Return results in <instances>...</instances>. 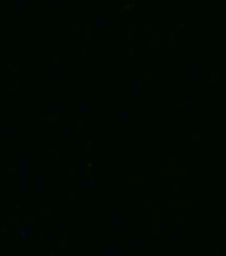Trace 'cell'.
I'll return each instance as SVG.
<instances>
[{
	"label": "cell",
	"mask_w": 226,
	"mask_h": 256,
	"mask_svg": "<svg viewBox=\"0 0 226 256\" xmlns=\"http://www.w3.org/2000/svg\"><path fill=\"white\" fill-rule=\"evenodd\" d=\"M4 146V138H0V148H2V147Z\"/></svg>",
	"instance_id": "19"
},
{
	"label": "cell",
	"mask_w": 226,
	"mask_h": 256,
	"mask_svg": "<svg viewBox=\"0 0 226 256\" xmlns=\"http://www.w3.org/2000/svg\"><path fill=\"white\" fill-rule=\"evenodd\" d=\"M16 209L18 211H24L25 210V202L24 200H20L16 204Z\"/></svg>",
	"instance_id": "13"
},
{
	"label": "cell",
	"mask_w": 226,
	"mask_h": 256,
	"mask_svg": "<svg viewBox=\"0 0 226 256\" xmlns=\"http://www.w3.org/2000/svg\"><path fill=\"white\" fill-rule=\"evenodd\" d=\"M30 166H32V164L30 163H28L27 161H25L24 162V166L23 168L21 169L20 172H18V178L19 180H27L28 178H29L30 175Z\"/></svg>",
	"instance_id": "3"
},
{
	"label": "cell",
	"mask_w": 226,
	"mask_h": 256,
	"mask_svg": "<svg viewBox=\"0 0 226 256\" xmlns=\"http://www.w3.org/2000/svg\"><path fill=\"white\" fill-rule=\"evenodd\" d=\"M42 235L46 240H52L54 238V229H52L51 225L47 224L42 228Z\"/></svg>",
	"instance_id": "4"
},
{
	"label": "cell",
	"mask_w": 226,
	"mask_h": 256,
	"mask_svg": "<svg viewBox=\"0 0 226 256\" xmlns=\"http://www.w3.org/2000/svg\"><path fill=\"white\" fill-rule=\"evenodd\" d=\"M36 226L39 230H42L43 226V219H42V215L40 213H37L36 214Z\"/></svg>",
	"instance_id": "12"
},
{
	"label": "cell",
	"mask_w": 226,
	"mask_h": 256,
	"mask_svg": "<svg viewBox=\"0 0 226 256\" xmlns=\"http://www.w3.org/2000/svg\"><path fill=\"white\" fill-rule=\"evenodd\" d=\"M17 185H18L19 188L24 189V190H25V189H30V187H32V183L28 182L27 180H20Z\"/></svg>",
	"instance_id": "9"
},
{
	"label": "cell",
	"mask_w": 226,
	"mask_h": 256,
	"mask_svg": "<svg viewBox=\"0 0 226 256\" xmlns=\"http://www.w3.org/2000/svg\"><path fill=\"white\" fill-rule=\"evenodd\" d=\"M58 184V181L57 180H49L48 181V185L49 186H54V185H57Z\"/></svg>",
	"instance_id": "18"
},
{
	"label": "cell",
	"mask_w": 226,
	"mask_h": 256,
	"mask_svg": "<svg viewBox=\"0 0 226 256\" xmlns=\"http://www.w3.org/2000/svg\"><path fill=\"white\" fill-rule=\"evenodd\" d=\"M61 132H62V136L66 138V136H68V132H69V128H68V127H64L62 130H61Z\"/></svg>",
	"instance_id": "16"
},
{
	"label": "cell",
	"mask_w": 226,
	"mask_h": 256,
	"mask_svg": "<svg viewBox=\"0 0 226 256\" xmlns=\"http://www.w3.org/2000/svg\"><path fill=\"white\" fill-rule=\"evenodd\" d=\"M25 161H27L28 163L30 164H35L37 161V151L34 149H30L27 151L26 153V156H25Z\"/></svg>",
	"instance_id": "6"
},
{
	"label": "cell",
	"mask_w": 226,
	"mask_h": 256,
	"mask_svg": "<svg viewBox=\"0 0 226 256\" xmlns=\"http://www.w3.org/2000/svg\"><path fill=\"white\" fill-rule=\"evenodd\" d=\"M24 162H25V160L23 158L22 155H18V156H17L16 164H15V167H16V172H17V173H18V172H20L21 169L23 168Z\"/></svg>",
	"instance_id": "8"
},
{
	"label": "cell",
	"mask_w": 226,
	"mask_h": 256,
	"mask_svg": "<svg viewBox=\"0 0 226 256\" xmlns=\"http://www.w3.org/2000/svg\"><path fill=\"white\" fill-rule=\"evenodd\" d=\"M50 255H51V253H50V251L48 250L47 248H44V249H43L42 256H50Z\"/></svg>",
	"instance_id": "17"
},
{
	"label": "cell",
	"mask_w": 226,
	"mask_h": 256,
	"mask_svg": "<svg viewBox=\"0 0 226 256\" xmlns=\"http://www.w3.org/2000/svg\"><path fill=\"white\" fill-rule=\"evenodd\" d=\"M17 238L19 240H27L34 235V233H32L29 230H28L26 227H21L18 226V231H17Z\"/></svg>",
	"instance_id": "2"
},
{
	"label": "cell",
	"mask_w": 226,
	"mask_h": 256,
	"mask_svg": "<svg viewBox=\"0 0 226 256\" xmlns=\"http://www.w3.org/2000/svg\"><path fill=\"white\" fill-rule=\"evenodd\" d=\"M14 131H16V128L15 127H3L1 129V136L2 138L4 139H8L12 136V133Z\"/></svg>",
	"instance_id": "7"
},
{
	"label": "cell",
	"mask_w": 226,
	"mask_h": 256,
	"mask_svg": "<svg viewBox=\"0 0 226 256\" xmlns=\"http://www.w3.org/2000/svg\"><path fill=\"white\" fill-rule=\"evenodd\" d=\"M26 228L28 229V230L30 231V232L32 233H36L37 232V230H38V228H37V226H36V224H28V225H26Z\"/></svg>",
	"instance_id": "14"
},
{
	"label": "cell",
	"mask_w": 226,
	"mask_h": 256,
	"mask_svg": "<svg viewBox=\"0 0 226 256\" xmlns=\"http://www.w3.org/2000/svg\"><path fill=\"white\" fill-rule=\"evenodd\" d=\"M34 186L37 190H45L49 185H48V182L45 180V178L43 175H37L36 178H34Z\"/></svg>",
	"instance_id": "1"
},
{
	"label": "cell",
	"mask_w": 226,
	"mask_h": 256,
	"mask_svg": "<svg viewBox=\"0 0 226 256\" xmlns=\"http://www.w3.org/2000/svg\"><path fill=\"white\" fill-rule=\"evenodd\" d=\"M4 126V120L2 118H0V129H2Z\"/></svg>",
	"instance_id": "20"
},
{
	"label": "cell",
	"mask_w": 226,
	"mask_h": 256,
	"mask_svg": "<svg viewBox=\"0 0 226 256\" xmlns=\"http://www.w3.org/2000/svg\"><path fill=\"white\" fill-rule=\"evenodd\" d=\"M8 231L10 233H15V234H17L18 226H16V225H10V226L8 227Z\"/></svg>",
	"instance_id": "15"
},
{
	"label": "cell",
	"mask_w": 226,
	"mask_h": 256,
	"mask_svg": "<svg viewBox=\"0 0 226 256\" xmlns=\"http://www.w3.org/2000/svg\"><path fill=\"white\" fill-rule=\"evenodd\" d=\"M16 139H17V136L16 134H14V136H13V140H16Z\"/></svg>",
	"instance_id": "22"
},
{
	"label": "cell",
	"mask_w": 226,
	"mask_h": 256,
	"mask_svg": "<svg viewBox=\"0 0 226 256\" xmlns=\"http://www.w3.org/2000/svg\"><path fill=\"white\" fill-rule=\"evenodd\" d=\"M68 228H69V225L68 224H62V222H57V225L54 226V230L58 232L59 230H62L63 232H65V231L68 230Z\"/></svg>",
	"instance_id": "11"
},
{
	"label": "cell",
	"mask_w": 226,
	"mask_h": 256,
	"mask_svg": "<svg viewBox=\"0 0 226 256\" xmlns=\"http://www.w3.org/2000/svg\"><path fill=\"white\" fill-rule=\"evenodd\" d=\"M42 206L43 205L41 200H34V202L32 203V209L35 212H38V211L42 210Z\"/></svg>",
	"instance_id": "10"
},
{
	"label": "cell",
	"mask_w": 226,
	"mask_h": 256,
	"mask_svg": "<svg viewBox=\"0 0 226 256\" xmlns=\"http://www.w3.org/2000/svg\"><path fill=\"white\" fill-rule=\"evenodd\" d=\"M56 163V158L51 155V154H47V155L41 156L38 160V164H47V165H54Z\"/></svg>",
	"instance_id": "5"
},
{
	"label": "cell",
	"mask_w": 226,
	"mask_h": 256,
	"mask_svg": "<svg viewBox=\"0 0 226 256\" xmlns=\"http://www.w3.org/2000/svg\"><path fill=\"white\" fill-rule=\"evenodd\" d=\"M16 120H18V121H22V120H24V116H17V117H16Z\"/></svg>",
	"instance_id": "21"
}]
</instances>
